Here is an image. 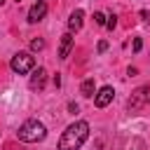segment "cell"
Wrapping results in <instances>:
<instances>
[{
	"label": "cell",
	"instance_id": "9c48e42d",
	"mask_svg": "<svg viewBox=\"0 0 150 150\" xmlns=\"http://www.w3.org/2000/svg\"><path fill=\"white\" fill-rule=\"evenodd\" d=\"M145 94H148V87L136 89V91H134V98H129V108H131V110H138V108H141V103L145 101Z\"/></svg>",
	"mask_w": 150,
	"mask_h": 150
},
{
	"label": "cell",
	"instance_id": "7c38bea8",
	"mask_svg": "<svg viewBox=\"0 0 150 150\" xmlns=\"http://www.w3.org/2000/svg\"><path fill=\"white\" fill-rule=\"evenodd\" d=\"M105 19H108V21H105V28H108V30H112V28L117 26V16H115V14H110V16H105Z\"/></svg>",
	"mask_w": 150,
	"mask_h": 150
},
{
	"label": "cell",
	"instance_id": "8992f818",
	"mask_svg": "<svg viewBox=\"0 0 150 150\" xmlns=\"http://www.w3.org/2000/svg\"><path fill=\"white\" fill-rule=\"evenodd\" d=\"M47 82V70L45 68H33V75H30V89H42Z\"/></svg>",
	"mask_w": 150,
	"mask_h": 150
},
{
	"label": "cell",
	"instance_id": "4fadbf2b",
	"mask_svg": "<svg viewBox=\"0 0 150 150\" xmlns=\"http://www.w3.org/2000/svg\"><path fill=\"white\" fill-rule=\"evenodd\" d=\"M94 21H96L98 26H105V16H103L101 12H96V14H94Z\"/></svg>",
	"mask_w": 150,
	"mask_h": 150
},
{
	"label": "cell",
	"instance_id": "5b68a950",
	"mask_svg": "<svg viewBox=\"0 0 150 150\" xmlns=\"http://www.w3.org/2000/svg\"><path fill=\"white\" fill-rule=\"evenodd\" d=\"M45 14H47V2L38 0V2L28 9V21H30V23H38V21H42V19H45Z\"/></svg>",
	"mask_w": 150,
	"mask_h": 150
},
{
	"label": "cell",
	"instance_id": "7a4b0ae2",
	"mask_svg": "<svg viewBox=\"0 0 150 150\" xmlns=\"http://www.w3.org/2000/svg\"><path fill=\"white\" fill-rule=\"evenodd\" d=\"M16 136H19V141H23V143H38V141H42V138L47 136V127H45L40 120H28V122H23V124L19 127Z\"/></svg>",
	"mask_w": 150,
	"mask_h": 150
},
{
	"label": "cell",
	"instance_id": "8fae6325",
	"mask_svg": "<svg viewBox=\"0 0 150 150\" xmlns=\"http://www.w3.org/2000/svg\"><path fill=\"white\" fill-rule=\"evenodd\" d=\"M30 49H33V52H40V49H45V40H40V38H35V40L30 42Z\"/></svg>",
	"mask_w": 150,
	"mask_h": 150
},
{
	"label": "cell",
	"instance_id": "9a60e30c",
	"mask_svg": "<svg viewBox=\"0 0 150 150\" xmlns=\"http://www.w3.org/2000/svg\"><path fill=\"white\" fill-rule=\"evenodd\" d=\"M105 49H108V42H105V40H101V42H98V54H103Z\"/></svg>",
	"mask_w": 150,
	"mask_h": 150
},
{
	"label": "cell",
	"instance_id": "3957f363",
	"mask_svg": "<svg viewBox=\"0 0 150 150\" xmlns=\"http://www.w3.org/2000/svg\"><path fill=\"white\" fill-rule=\"evenodd\" d=\"M12 70L16 73V75H26V73H30L33 68H35V59H33V54H28V52H19V54H14L12 56Z\"/></svg>",
	"mask_w": 150,
	"mask_h": 150
},
{
	"label": "cell",
	"instance_id": "2e32d148",
	"mask_svg": "<svg viewBox=\"0 0 150 150\" xmlns=\"http://www.w3.org/2000/svg\"><path fill=\"white\" fill-rule=\"evenodd\" d=\"M141 16H143V21H150V12H145V9L141 12Z\"/></svg>",
	"mask_w": 150,
	"mask_h": 150
},
{
	"label": "cell",
	"instance_id": "e0dca14e",
	"mask_svg": "<svg viewBox=\"0 0 150 150\" xmlns=\"http://www.w3.org/2000/svg\"><path fill=\"white\" fill-rule=\"evenodd\" d=\"M0 2H2V0H0Z\"/></svg>",
	"mask_w": 150,
	"mask_h": 150
},
{
	"label": "cell",
	"instance_id": "ba28073f",
	"mask_svg": "<svg viewBox=\"0 0 150 150\" xmlns=\"http://www.w3.org/2000/svg\"><path fill=\"white\" fill-rule=\"evenodd\" d=\"M73 49V33H63L61 35V47H59V59H68Z\"/></svg>",
	"mask_w": 150,
	"mask_h": 150
},
{
	"label": "cell",
	"instance_id": "30bf717a",
	"mask_svg": "<svg viewBox=\"0 0 150 150\" xmlns=\"http://www.w3.org/2000/svg\"><path fill=\"white\" fill-rule=\"evenodd\" d=\"M94 89H96V84H94V77H87L84 82H82V87H80V91H82V96H94Z\"/></svg>",
	"mask_w": 150,
	"mask_h": 150
},
{
	"label": "cell",
	"instance_id": "6da1fadb",
	"mask_svg": "<svg viewBox=\"0 0 150 150\" xmlns=\"http://www.w3.org/2000/svg\"><path fill=\"white\" fill-rule=\"evenodd\" d=\"M89 136V124L84 120H77L66 127V131L59 138V150H80Z\"/></svg>",
	"mask_w": 150,
	"mask_h": 150
},
{
	"label": "cell",
	"instance_id": "5bb4252c",
	"mask_svg": "<svg viewBox=\"0 0 150 150\" xmlns=\"http://www.w3.org/2000/svg\"><path fill=\"white\" fill-rule=\"evenodd\" d=\"M141 47H143V40L136 38V40H134V52H141Z\"/></svg>",
	"mask_w": 150,
	"mask_h": 150
},
{
	"label": "cell",
	"instance_id": "277c9868",
	"mask_svg": "<svg viewBox=\"0 0 150 150\" xmlns=\"http://www.w3.org/2000/svg\"><path fill=\"white\" fill-rule=\"evenodd\" d=\"M112 98H115V89L112 87H101L98 94L94 96V103H96V108H105Z\"/></svg>",
	"mask_w": 150,
	"mask_h": 150
},
{
	"label": "cell",
	"instance_id": "52a82bcc",
	"mask_svg": "<svg viewBox=\"0 0 150 150\" xmlns=\"http://www.w3.org/2000/svg\"><path fill=\"white\" fill-rule=\"evenodd\" d=\"M82 21H84V12L82 9H75L68 19V33H77L82 28Z\"/></svg>",
	"mask_w": 150,
	"mask_h": 150
}]
</instances>
